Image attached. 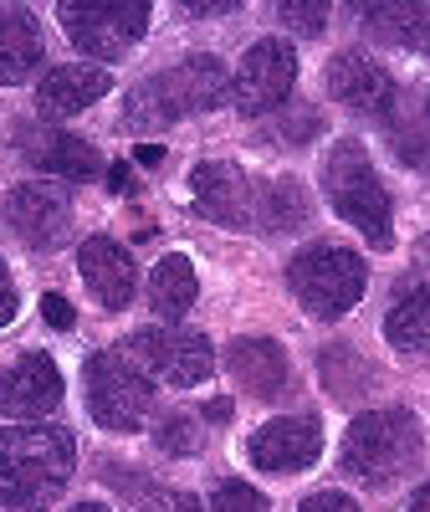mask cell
<instances>
[{
    "label": "cell",
    "mask_w": 430,
    "mask_h": 512,
    "mask_svg": "<svg viewBox=\"0 0 430 512\" xmlns=\"http://www.w3.org/2000/svg\"><path fill=\"white\" fill-rule=\"evenodd\" d=\"M77 466V441L62 425H6L0 431V502L36 512L52 507Z\"/></svg>",
    "instance_id": "obj_1"
},
{
    "label": "cell",
    "mask_w": 430,
    "mask_h": 512,
    "mask_svg": "<svg viewBox=\"0 0 430 512\" xmlns=\"http://www.w3.org/2000/svg\"><path fill=\"white\" fill-rule=\"evenodd\" d=\"M226 98H231L226 62L200 52V57H190L180 67L139 82V88L128 93V103H123V128H134V134H144V128H169V123H180L190 113L221 108Z\"/></svg>",
    "instance_id": "obj_2"
},
{
    "label": "cell",
    "mask_w": 430,
    "mask_h": 512,
    "mask_svg": "<svg viewBox=\"0 0 430 512\" xmlns=\"http://www.w3.org/2000/svg\"><path fill=\"white\" fill-rule=\"evenodd\" d=\"M323 195L374 251L395 246V205L359 139H338L323 159Z\"/></svg>",
    "instance_id": "obj_3"
},
{
    "label": "cell",
    "mask_w": 430,
    "mask_h": 512,
    "mask_svg": "<svg viewBox=\"0 0 430 512\" xmlns=\"http://www.w3.org/2000/svg\"><path fill=\"white\" fill-rule=\"evenodd\" d=\"M420 446L425 436L410 410H364L343 436V472L369 487H390L420 461Z\"/></svg>",
    "instance_id": "obj_4"
},
{
    "label": "cell",
    "mask_w": 430,
    "mask_h": 512,
    "mask_svg": "<svg viewBox=\"0 0 430 512\" xmlns=\"http://www.w3.org/2000/svg\"><path fill=\"white\" fill-rule=\"evenodd\" d=\"M287 287L313 318H343L369 292V267L349 246H308L287 262Z\"/></svg>",
    "instance_id": "obj_5"
},
{
    "label": "cell",
    "mask_w": 430,
    "mask_h": 512,
    "mask_svg": "<svg viewBox=\"0 0 430 512\" xmlns=\"http://www.w3.org/2000/svg\"><path fill=\"white\" fill-rule=\"evenodd\" d=\"M82 384H88V410L103 431L134 436L154 410V379L128 354H113V349L93 354L88 369H82Z\"/></svg>",
    "instance_id": "obj_6"
},
{
    "label": "cell",
    "mask_w": 430,
    "mask_h": 512,
    "mask_svg": "<svg viewBox=\"0 0 430 512\" xmlns=\"http://www.w3.org/2000/svg\"><path fill=\"white\" fill-rule=\"evenodd\" d=\"M57 16L72 36V47L98 57V62H118L149 31L144 0H62Z\"/></svg>",
    "instance_id": "obj_7"
},
{
    "label": "cell",
    "mask_w": 430,
    "mask_h": 512,
    "mask_svg": "<svg viewBox=\"0 0 430 512\" xmlns=\"http://www.w3.org/2000/svg\"><path fill=\"white\" fill-rule=\"evenodd\" d=\"M128 359H134L149 379H164L175 384V390H190V384H200L210 369H215V349L210 338L195 333V328H139L134 338H128Z\"/></svg>",
    "instance_id": "obj_8"
},
{
    "label": "cell",
    "mask_w": 430,
    "mask_h": 512,
    "mask_svg": "<svg viewBox=\"0 0 430 512\" xmlns=\"http://www.w3.org/2000/svg\"><path fill=\"white\" fill-rule=\"evenodd\" d=\"M292 82H297V52L287 47V41L267 36V41H256V47L241 57V67L231 77V103H236V113L262 118V113L287 103Z\"/></svg>",
    "instance_id": "obj_9"
},
{
    "label": "cell",
    "mask_w": 430,
    "mask_h": 512,
    "mask_svg": "<svg viewBox=\"0 0 430 512\" xmlns=\"http://www.w3.org/2000/svg\"><path fill=\"white\" fill-rule=\"evenodd\" d=\"M6 226L31 251H57L72 231V195L52 180H26L6 195Z\"/></svg>",
    "instance_id": "obj_10"
},
{
    "label": "cell",
    "mask_w": 430,
    "mask_h": 512,
    "mask_svg": "<svg viewBox=\"0 0 430 512\" xmlns=\"http://www.w3.org/2000/svg\"><path fill=\"white\" fill-rule=\"evenodd\" d=\"M57 405H62V369L52 364V354H21L16 364L0 369V415L36 425Z\"/></svg>",
    "instance_id": "obj_11"
},
{
    "label": "cell",
    "mask_w": 430,
    "mask_h": 512,
    "mask_svg": "<svg viewBox=\"0 0 430 512\" xmlns=\"http://www.w3.org/2000/svg\"><path fill=\"white\" fill-rule=\"evenodd\" d=\"M246 456L256 472H303L323 456V425L313 415H282L267 420L262 431L246 441Z\"/></svg>",
    "instance_id": "obj_12"
},
{
    "label": "cell",
    "mask_w": 430,
    "mask_h": 512,
    "mask_svg": "<svg viewBox=\"0 0 430 512\" xmlns=\"http://www.w3.org/2000/svg\"><path fill=\"white\" fill-rule=\"evenodd\" d=\"M190 195H195V210L215 226H251L256 221V195H251V180L241 175L236 164L226 159H205L190 169Z\"/></svg>",
    "instance_id": "obj_13"
},
{
    "label": "cell",
    "mask_w": 430,
    "mask_h": 512,
    "mask_svg": "<svg viewBox=\"0 0 430 512\" xmlns=\"http://www.w3.org/2000/svg\"><path fill=\"white\" fill-rule=\"evenodd\" d=\"M77 267H82V282H88V292L98 297L108 313H123L128 303H134V292H139L134 256H128L113 236H88V241H82V246H77Z\"/></svg>",
    "instance_id": "obj_14"
},
{
    "label": "cell",
    "mask_w": 430,
    "mask_h": 512,
    "mask_svg": "<svg viewBox=\"0 0 430 512\" xmlns=\"http://www.w3.org/2000/svg\"><path fill=\"white\" fill-rule=\"evenodd\" d=\"M328 98H338L354 113H390L395 108V82L374 57L364 52H338L328 62Z\"/></svg>",
    "instance_id": "obj_15"
},
{
    "label": "cell",
    "mask_w": 430,
    "mask_h": 512,
    "mask_svg": "<svg viewBox=\"0 0 430 512\" xmlns=\"http://www.w3.org/2000/svg\"><path fill=\"white\" fill-rule=\"evenodd\" d=\"M21 149L36 169L47 175H62V180H98L103 175V154L77 139V134H62V128H26L21 134Z\"/></svg>",
    "instance_id": "obj_16"
},
{
    "label": "cell",
    "mask_w": 430,
    "mask_h": 512,
    "mask_svg": "<svg viewBox=\"0 0 430 512\" xmlns=\"http://www.w3.org/2000/svg\"><path fill=\"white\" fill-rule=\"evenodd\" d=\"M108 88H113V72H103V67H82V62H67V67H52L47 77L36 82V108L47 113V118L82 113V108H93Z\"/></svg>",
    "instance_id": "obj_17"
},
{
    "label": "cell",
    "mask_w": 430,
    "mask_h": 512,
    "mask_svg": "<svg viewBox=\"0 0 430 512\" xmlns=\"http://www.w3.org/2000/svg\"><path fill=\"white\" fill-rule=\"evenodd\" d=\"M226 364H231L236 384L256 400H272L287 390V349L272 344V338H236Z\"/></svg>",
    "instance_id": "obj_18"
},
{
    "label": "cell",
    "mask_w": 430,
    "mask_h": 512,
    "mask_svg": "<svg viewBox=\"0 0 430 512\" xmlns=\"http://www.w3.org/2000/svg\"><path fill=\"white\" fill-rule=\"evenodd\" d=\"M41 67V31L21 6H0V88H16Z\"/></svg>",
    "instance_id": "obj_19"
},
{
    "label": "cell",
    "mask_w": 430,
    "mask_h": 512,
    "mask_svg": "<svg viewBox=\"0 0 430 512\" xmlns=\"http://www.w3.org/2000/svg\"><path fill=\"white\" fill-rule=\"evenodd\" d=\"M359 21L384 47H425L430 41V6L420 0H395V6H359Z\"/></svg>",
    "instance_id": "obj_20"
},
{
    "label": "cell",
    "mask_w": 430,
    "mask_h": 512,
    "mask_svg": "<svg viewBox=\"0 0 430 512\" xmlns=\"http://www.w3.org/2000/svg\"><path fill=\"white\" fill-rule=\"evenodd\" d=\"M195 297H200V277L190 267V256H180V251L159 256V267L149 272V308L159 318H180V313H190Z\"/></svg>",
    "instance_id": "obj_21"
},
{
    "label": "cell",
    "mask_w": 430,
    "mask_h": 512,
    "mask_svg": "<svg viewBox=\"0 0 430 512\" xmlns=\"http://www.w3.org/2000/svg\"><path fill=\"white\" fill-rule=\"evenodd\" d=\"M384 338L400 354H430V282L405 292L400 303L384 313Z\"/></svg>",
    "instance_id": "obj_22"
},
{
    "label": "cell",
    "mask_w": 430,
    "mask_h": 512,
    "mask_svg": "<svg viewBox=\"0 0 430 512\" xmlns=\"http://www.w3.org/2000/svg\"><path fill=\"white\" fill-rule=\"evenodd\" d=\"M262 200V221L267 231H297V226H308V216H313V195L297 185V180H277V185H267V195H256Z\"/></svg>",
    "instance_id": "obj_23"
},
{
    "label": "cell",
    "mask_w": 430,
    "mask_h": 512,
    "mask_svg": "<svg viewBox=\"0 0 430 512\" xmlns=\"http://www.w3.org/2000/svg\"><path fill=\"white\" fill-rule=\"evenodd\" d=\"M395 113V108H390ZM390 144H395V154L410 164V169H420V175H430V123H425V113H395L390 118Z\"/></svg>",
    "instance_id": "obj_24"
},
{
    "label": "cell",
    "mask_w": 430,
    "mask_h": 512,
    "mask_svg": "<svg viewBox=\"0 0 430 512\" xmlns=\"http://www.w3.org/2000/svg\"><path fill=\"white\" fill-rule=\"evenodd\" d=\"M159 446H164L169 456H195V451H200V425H195L190 415L159 420Z\"/></svg>",
    "instance_id": "obj_25"
},
{
    "label": "cell",
    "mask_w": 430,
    "mask_h": 512,
    "mask_svg": "<svg viewBox=\"0 0 430 512\" xmlns=\"http://www.w3.org/2000/svg\"><path fill=\"white\" fill-rule=\"evenodd\" d=\"M210 512H267V497L246 482H221L210 492Z\"/></svg>",
    "instance_id": "obj_26"
},
{
    "label": "cell",
    "mask_w": 430,
    "mask_h": 512,
    "mask_svg": "<svg viewBox=\"0 0 430 512\" xmlns=\"http://www.w3.org/2000/svg\"><path fill=\"white\" fill-rule=\"evenodd\" d=\"M277 21L303 31V36H318L328 26V6H308V0H287V6H277Z\"/></svg>",
    "instance_id": "obj_27"
},
{
    "label": "cell",
    "mask_w": 430,
    "mask_h": 512,
    "mask_svg": "<svg viewBox=\"0 0 430 512\" xmlns=\"http://www.w3.org/2000/svg\"><path fill=\"white\" fill-rule=\"evenodd\" d=\"M144 512H200V502L190 492H149Z\"/></svg>",
    "instance_id": "obj_28"
},
{
    "label": "cell",
    "mask_w": 430,
    "mask_h": 512,
    "mask_svg": "<svg viewBox=\"0 0 430 512\" xmlns=\"http://www.w3.org/2000/svg\"><path fill=\"white\" fill-rule=\"evenodd\" d=\"M41 318H47L52 328H62V333L77 323V313H72V303H67L62 292H47V297H41Z\"/></svg>",
    "instance_id": "obj_29"
},
{
    "label": "cell",
    "mask_w": 430,
    "mask_h": 512,
    "mask_svg": "<svg viewBox=\"0 0 430 512\" xmlns=\"http://www.w3.org/2000/svg\"><path fill=\"white\" fill-rule=\"evenodd\" d=\"M297 512H364V507H359L354 497H343V492H313Z\"/></svg>",
    "instance_id": "obj_30"
},
{
    "label": "cell",
    "mask_w": 430,
    "mask_h": 512,
    "mask_svg": "<svg viewBox=\"0 0 430 512\" xmlns=\"http://www.w3.org/2000/svg\"><path fill=\"white\" fill-rule=\"evenodd\" d=\"M16 318V282H11V267L0 262V328Z\"/></svg>",
    "instance_id": "obj_31"
},
{
    "label": "cell",
    "mask_w": 430,
    "mask_h": 512,
    "mask_svg": "<svg viewBox=\"0 0 430 512\" xmlns=\"http://www.w3.org/2000/svg\"><path fill=\"white\" fill-rule=\"evenodd\" d=\"M134 164H144V169H159V164H164V149H159V144H139V149H134Z\"/></svg>",
    "instance_id": "obj_32"
},
{
    "label": "cell",
    "mask_w": 430,
    "mask_h": 512,
    "mask_svg": "<svg viewBox=\"0 0 430 512\" xmlns=\"http://www.w3.org/2000/svg\"><path fill=\"white\" fill-rule=\"evenodd\" d=\"M108 185H113V190H128V164H113V169H108Z\"/></svg>",
    "instance_id": "obj_33"
},
{
    "label": "cell",
    "mask_w": 430,
    "mask_h": 512,
    "mask_svg": "<svg viewBox=\"0 0 430 512\" xmlns=\"http://www.w3.org/2000/svg\"><path fill=\"white\" fill-rule=\"evenodd\" d=\"M205 415H210V420H231V400H210Z\"/></svg>",
    "instance_id": "obj_34"
},
{
    "label": "cell",
    "mask_w": 430,
    "mask_h": 512,
    "mask_svg": "<svg viewBox=\"0 0 430 512\" xmlns=\"http://www.w3.org/2000/svg\"><path fill=\"white\" fill-rule=\"evenodd\" d=\"M410 512H430V482L415 492V502H410Z\"/></svg>",
    "instance_id": "obj_35"
},
{
    "label": "cell",
    "mask_w": 430,
    "mask_h": 512,
    "mask_svg": "<svg viewBox=\"0 0 430 512\" xmlns=\"http://www.w3.org/2000/svg\"><path fill=\"white\" fill-rule=\"evenodd\" d=\"M185 11H190V16H226L231 6H185Z\"/></svg>",
    "instance_id": "obj_36"
},
{
    "label": "cell",
    "mask_w": 430,
    "mask_h": 512,
    "mask_svg": "<svg viewBox=\"0 0 430 512\" xmlns=\"http://www.w3.org/2000/svg\"><path fill=\"white\" fill-rule=\"evenodd\" d=\"M72 512H108V507H103V502H77Z\"/></svg>",
    "instance_id": "obj_37"
},
{
    "label": "cell",
    "mask_w": 430,
    "mask_h": 512,
    "mask_svg": "<svg viewBox=\"0 0 430 512\" xmlns=\"http://www.w3.org/2000/svg\"><path fill=\"white\" fill-rule=\"evenodd\" d=\"M420 256H425V262H430V236H425V241H420Z\"/></svg>",
    "instance_id": "obj_38"
},
{
    "label": "cell",
    "mask_w": 430,
    "mask_h": 512,
    "mask_svg": "<svg viewBox=\"0 0 430 512\" xmlns=\"http://www.w3.org/2000/svg\"><path fill=\"white\" fill-rule=\"evenodd\" d=\"M425 123H430V93H425Z\"/></svg>",
    "instance_id": "obj_39"
}]
</instances>
